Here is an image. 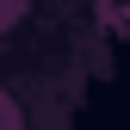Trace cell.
I'll list each match as a JSON object with an SVG mask.
<instances>
[{
	"mask_svg": "<svg viewBox=\"0 0 130 130\" xmlns=\"http://www.w3.org/2000/svg\"><path fill=\"white\" fill-rule=\"evenodd\" d=\"M0 130H19V118H12V105L0 99Z\"/></svg>",
	"mask_w": 130,
	"mask_h": 130,
	"instance_id": "6da1fadb",
	"label": "cell"
}]
</instances>
